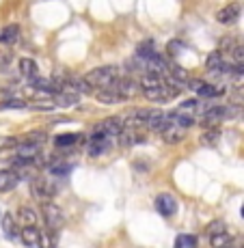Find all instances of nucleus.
<instances>
[{
    "label": "nucleus",
    "mask_w": 244,
    "mask_h": 248,
    "mask_svg": "<svg viewBox=\"0 0 244 248\" xmlns=\"http://www.w3.org/2000/svg\"><path fill=\"white\" fill-rule=\"evenodd\" d=\"M31 108L33 110H54L56 102L54 99H48V102H35V104H31Z\"/></svg>",
    "instance_id": "obj_38"
},
{
    "label": "nucleus",
    "mask_w": 244,
    "mask_h": 248,
    "mask_svg": "<svg viewBox=\"0 0 244 248\" xmlns=\"http://www.w3.org/2000/svg\"><path fill=\"white\" fill-rule=\"evenodd\" d=\"M13 154L17 158H24V160H37L41 155V145H35V142H28V140H20L13 149Z\"/></svg>",
    "instance_id": "obj_11"
},
{
    "label": "nucleus",
    "mask_w": 244,
    "mask_h": 248,
    "mask_svg": "<svg viewBox=\"0 0 244 248\" xmlns=\"http://www.w3.org/2000/svg\"><path fill=\"white\" fill-rule=\"evenodd\" d=\"M223 231H227V222H225V220H212L208 225V229H205L208 237L210 235H216V233H223Z\"/></svg>",
    "instance_id": "obj_34"
},
{
    "label": "nucleus",
    "mask_w": 244,
    "mask_h": 248,
    "mask_svg": "<svg viewBox=\"0 0 244 248\" xmlns=\"http://www.w3.org/2000/svg\"><path fill=\"white\" fill-rule=\"evenodd\" d=\"M197 106H199V99H184V102L178 106V110L186 112V114H195L197 112Z\"/></svg>",
    "instance_id": "obj_36"
},
{
    "label": "nucleus",
    "mask_w": 244,
    "mask_h": 248,
    "mask_svg": "<svg viewBox=\"0 0 244 248\" xmlns=\"http://www.w3.org/2000/svg\"><path fill=\"white\" fill-rule=\"evenodd\" d=\"M233 47H236L233 39H231V37H227V39H223V41H221V47H218V50H233Z\"/></svg>",
    "instance_id": "obj_42"
},
{
    "label": "nucleus",
    "mask_w": 244,
    "mask_h": 248,
    "mask_svg": "<svg viewBox=\"0 0 244 248\" xmlns=\"http://www.w3.org/2000/svg\"><path fill=\"white\" fill-rule=\"evenodd\" d=\"M93 132H104V134H108L111 138H117L123 132V117H111L106 121H99L93 127Z\"/></svg>",
    "instance_id": "obj_9"
},
{
    "label": "nucleus",
    "mask_w": 244,
    "mask_h": 248,
    "mask_svg": "<svg viewBox=\"0 0 244 248\" xmlns=\"http://www.w3.org/2000/svg\"><path fill=\"white\" fill-rule=\"evenodd\" d=\"M26 99L22 97H9L4 102H0V110H9V108H26Z\"/></svg>",
    "instance_id": "obj_33"
},
{
    "label": "nucleus",
    "mask_w": 244,
    "mask_h": 248,
    "mask_svg": "<svg viewBox=\"0 0 244 248\" xmlns=\"http://www.w3.org/2000/svg\"><path fill=\"white\" fill-rule=\"evenodd\" d=\"M17 216L24 225H37V212L31 207H20L17 209Z\"/></svg>",
    "instance_id": "obj_30"
},
{
    "label": "nucleus",
    "mask_w": 244,
    "mask_h": 248,
    "mask_svg": "<svg viewBox=\"0 0 244 248\" xmlns=\"http://www.w3.org/2000/svg\"><path fill=\"white\" fill-rule=\"evenodd\" d=\"M175 248H197V237L188 235V233H181L175 240Z\"/></svg>",
    "instance_id": "obj_31"
},
{
    "label": "nucleus",
    "mask_w": 244,
    "mask_h": 248,
    "mask_svg": "<svg viewBox=\"0 0 244 248\" xmlns=\"http://www.w3.org/2000/svg\"><path fill=\"white\" fill-rule=\"evenodd\" d=\"M24 140L35 142V145H46V142H48V134L44 130H33V132H28V134L24 136Z\"/></svg>",
    "instance_id": "obj_32"
},
{
    "label": "nucleus",
    "mask_w": 244,
    "mask_h": 248,
    "mask_svg": "<svg viewBox=\"0 0 244 248\" xmlns=\"http://www.w3.org/2000/svg\"><path fill=\"white\" fill-rule=\"evenodd\" d=\"M56 192H59V186L48 177H35L31 181V194L41 203L52 201L56 197Z\"/></svg>",
    "instance_id": "obj_2"
},
{
    "label": "nucleus",
    "mask_w": 244,
    "mask_h": 248,
    "mask_svg": "<svg viewBox=\"0 0 244 248\" xmlns=\"http://www.w3.org/2000/svg\"><path fill=\"white\" fill-rule=\"evenodd\" d=\"M95 99H98L99 104H104V106H114V104L126 102V99H123V95L119 93L117 89H113V87H108V89H95Z\"/></svg>",
    "instance_id": "obj_12"
},
{
    "label": "nucleus",
    "mask_w": 244,
    "mask_h": 248,
    "mask_svg": "<svg viewBox=\"0 0 244 248\" xmlns=\"http://www.w3.org/2000/svg\"><path fill=\"white\" fill-rule=\"evenodd\" d=\"M87 151H89V155H93V158L111 151V136L104 134V132H91V136L87 140Z\"/></svg>",
    "instance_id": "obj_5"
},
{
    "label": "nucleus",
    "mask_w": 244,
    "mask_h": 248,
    "mask_svg": "<svg viewBox=\"0 0 244 248\" xmlns=\"http://www.w3.org/2000/svg\"><path fill=\"white\" fill-rule=\"evenodd\" d=\"M113 89H117L119 93L123 95V99H134L138 97V93H143V87H141V80H134L130 76H121L117 82L113 84Z\"/></svg>",
    "instance_id": "obj_6"
},
{
    "label": "nucleus",
    "mask_w": 244,
    "mask_h": 248,
    "mask_svg": "<svg viewBox=\"0 0 244 248\" xmlns=\"http://www.w3.org/2000/svg\"><path fill=\"white\" fill-rule=\"evenodd\" d=\"M17 69H20V74H22L26 80L35 78V76H39V65H37L35 59H26V56H24V59L17 61Z\"/></svg>",
    "instance_id": "obj_20"
},
{
    "label": "nucleus",
    "mask_w": 244,
    "mask_h": 248,
    "mask_svg": "<svg viewBox=\"0 0 244 248\" xmlns=\"http://www.w3.org/2000/svg\"><path fill=\"white\" fill-rule=\"evenodd\" d=\"M52 99H54L56 106H61V108H74L80 104V93H76V91H71V89H61Z\"/></svg>",
    "instance_id": "obj_13"
},
{
    "label": "nucleus",
    "mask_w": 244,
    "mask_h": 248,
    "mask_svg": "<svg viewBox=\"0 0 244 248\" xmlns=\"http://www.w3.org/2000/svg\"><path fill=\"white\" fill-rule=\"evenodd\" d=\"M56 231L54 229H48V231H41L39 235V248H54L56 246Z\"/></svg>",
    "instance_id": "obj_28"
},
{
    "label": "nucleus",
    "mask_w": 244,
    "mask_h": 248,
    "mask_svg": "<svg viewBox=\"0 0 244 248\" xmlns=\"http://www.w3.org/2000/svg\"><path fill=\"white\" fill-rule=\"evenodd\" d=\"M0 225H2V231L4 235L9 237V240H17L20 237V229H17V220L13 218V214H2V220H0Z\"/></svg>",
    "instance_id": "obj_18"
},
{
    "label": "nucleus",
    "mask_w": 244,
    "mask_h": 248,
    "mask_svg": "<svg viewBox=\"0 0 244 248\" xmlns=\"http://www.w3.org/2000/svg\"><path fill=\"white\" fill-rule=\"evenodd\" d=\"M158 54V50H156V41L154 39H145V41H141V44L136 46V59H141V61H149V59H154V56Z\"/></svg>",
    "instance_id": "obj_21"
},
{
    "label": "nucleus",
    "mask_w": 244,
    "mask_h": 248,
    "mask_svg": "<svg viewBox=\"0 0 244 248\" xmlns=\"http://www.w3.org/2000/svg\"><path fill=\"white\" fill-rule=\"evenodd\" d=\"M11 59H13V56H11V52H7V50H2V52H0V69H7L9 67V63H11Z\"/></svg>",
    "instance_id": "obj_40"
},
{
    "label": "nucleus",
    "mask_w": 244,
    "mask_h": 248,
    "mask_svg": "<svg viewBox=\"0 0 244 248\" xmlns=\"http://www.w3.org/2000/svg\"><path fill=\"white\" fill-rule=\"evenodd\" d=\"M166 76H171V78H175L178 82H181L186 87V82L190 80V74L186 71L181 65H178V63H169V71H166Z\"/></svg>",
    "instance_id": "obj_26"
},
{
    "label": "nucleus",
    "mask_w": 244,
    "mask_h": 248,
    "mask_svg": "<svg viewBox=\"0 0 244 248\" xmlns=\"http://www.w3.org/2000/svg\"><path fill=\"white\" fill-rule=\"evenodd\" d=\"M231 52H233V63H244V46H236Z\"/></svg>",
    "instance_id": "obj_41"
},
{
    "label": "nucleus",
    "mask_w": 244,
    "mask_h": 248,
    "mask_svg": "<svg viewBox=\"0 0 244 248\" xmlns=\"http://www.w3.org/2000/svg\"><path fill=\"white\" fill-rule=\"evenodd\" d=\"M199 140L205 147H216V142L221 140V130L218 127H203V134L199 136Z\"/></svg>",
    "instance_id": "obj_25"
},
{
    "label": "nucleus",
    "mask_w": 244,
    "mask_h": 248,
    "mask_svg": "<svg viewBox=\"0 0 244 248\" xmlns=\"http://www.w3.org/2000/svg\"><path fill=\"white\" fill-rule=\"evenodd\" d=\"M41 216H44L48 229H54V231H59V229L65 225L63 209H61L56 203H52V201H46L44 205H41Z\"/></svg>",
    "instance_id": "obj_4"
},
{
    "label": "nucleus",
    "mask_w": 244,
    "mask_h": 248,
    "mask_svg": "<svg viewBox=\"0 0 244 248\" xmlns=\"http://www.w3.org/2000/svg\"><path fill=\"white\" fill-rule=\"evenodd\" d=\"M121 76H123V69L117 67V65H102V67L87 71L84 78H87V82L93 89H108V87H113Z\"/></svg>",
    "instance_id": "obj_1"
},
{
    "label": "nucleus",
    "mask_w": 244,
    "mask_h": 248,
    "mask_svg": "<svg viewBox=\"0 0 244 248\" xmlns=\"http://www.w3.org/2000/svg\"><path fill=\"white\" fill-rule=\"evenodd\" d=\"M240 214H242V218H244V203H242V209H240Z\"/></svg>",
    "instance_id": "obj_43"
},
{
    "label": "nucleus",
    "mask_w": 244,
    "mask_h": 248,
    "mask_svg": "<svg viewBox=\"0 0 244 248\" xmlns=\"http://www.w3.org/2000/svg\"><path fill=\"white\" fill-rule=\"evenodd\" d=\"M225 248H233V244H231V246H225Z\"/></svg>",
    "instance_id": "obj_44"
},
{
    "label": "nucleus",
    "mask_w": 244,
    "mask_h": 248,
    "mask_svg": "<svg viewBox=\"0 0 244 248\" xmlns=\"http://www.w3.org/2000/svg\"><path fill=\"white\" fill-rule=\"evenodd\" d=\"M184 47H186V46L181 44V41H178V39H175V41H169V44H166V54L175 59V56H179L181 52H184Z\"/></svg>",
    "instance_id": "obj_37"
},
{
    "label": "nucleus",
    "mask_w": 244,
    "mask_h": 248,
    "mask_svg": "<svg viewBox=\"0 0 244 248\" xmlns=\"http://www.w3.org/2000/svg\"><path fill=\"white\" fill-rule=\"evenodd\" d=\"M48 170H50V175H69L71 166L63 164V162H52V164L48 166Z\"/></svg>",
    "instance_id": "obj_35"
},
{
    "label": "nucleus",
    "mask_w": 244,
    "mask_h": 248,
    "mask_svg": "<svg viewBox=\"0 0 244 248\" xmlns=\"http://www.w3.org/2000/svg\"><path fill=\"white\" fill-rule=\"evenodd\" d=\"M223 63H225L223 61V50H212L208 56H205V69H208L210 74L218 76V69H221Z\"/></svg>",
    "instance_id": "obj_23"
},
{
    "label": "nucleus",
    "mask_w": 244,
    "mask_h": 248,
    "mask_svg": "<svg viewBox=\"0 0 244 248\" xmlns=\"http://www.w3.org/2000/svg\"><path fill=\"white\" fill-rule=\"evenodd\" d=\"M242 102H244V99H242Z\"/></svg>",
    "instance_id": "obj_45"
},
{
    "label": "nucleus",
    "mask_w": 244,
    "mask_h": 248,
    "mask_svg": "<svg viewBox=\"0 0 244 248\" xmlns=\"http://www.w3.org/2000/svg\"><path fill=\"white\" fill-rule=\"evenodd\" d=\"M20 181H22L20 175H17L13 169L0 170V192H11V190H16Z\"/></svg>",
    "instance_id": "obj_14"
},
{
    "label": "nucleus",
    "mask_w": 244,
    "mask_h": 248,
    "mask_svg": "<svg viewBox=\"0 0 244 248\" xmlns=\"http://www.w3.org/2000/svg\"><path fill=\"white\" fill-rule=\"evenodd\" d=\"M233 244V237L229 235L227 231L216 233V235H210V246L212 248H225V246H231Z\"/></svg>",
    "instance_id": "obj_27"
},
{
    "label": "nucleus",
    "mask_w": 244,
    "mask_h": 248,
    "mask_svg": "<svg viewBox=\"0 0 244 248\" xmlns=\"http://www.w3.org/2000/svg\"><path fill=\"white\" fill-rule=\"evenodd\" d=\"M169 125V117H166V112H162V110H151L149 114V119H147V130H151V132H158L160 134L164 127Z\"/></svg>",
    "instance_id": "obj_15"
},
{
    "label": "nucleus",
    "mask_w": 244,
    "mask_h": 248,
    "mask_svg": "<svg viewBox=\"0 0 244 248\" xmlns=\"http://www.w3.org/2000/svg\"><path fill=\"white\" fill-rule=\"evenodd\" d=\"M242 11H244L242 2H229L216 13V20H218V24H223V26H231V24H236L240 20Z\"/></svg>",
    "instance_id": "obj_7"
},
{
    "label": "nucleus",
    "mask_w": 244,
    "mask_h": 248,
    "mask_svg": "<svg viewBox=\"0 0 244 248\" xmlns=\"http://www.w3.org/2000/svg\"><path fill=\"white\" fill-rule=\"evenodd\" d=\"M160 136H162V140H164L166 145H178V142H181L186 138V130L181 125H178V123L169 121V125L160 132Z\"/></svg>",
    "instance_id": "obj_10"
},
{
    "label": "nucleus",
    "mask_w": 244,
    "mask_h": 248,
    "mask_svg": "<svg viewBox=\"0 0 244 248\" xmlns=\"http://www.w3.org/2000/svg\"><path fill=\"white\" fill-rule=\"evenodd\" d=\"M78 138H80L78 132L59 134V136H54V147H56V149H69V147H74L76 142H78Z\"/></svg>",
    "instance_id": "obj_24"
},
{
    "label": "nucleus",
    "mask_w": 244,
    "mask_h": 248,
    "mask_svg": "<svg viewBox=\"0 0 244 248\" xmlns=\"http://www.w3.org/2000/svg\"><path fill=\"white\" fill-rule=\"evenodd\" d=\"M229 78H231V82L236 84V87H242L244 84V63H233Z\"/></svg>",
    "instance_id": "obj_29"
},
{
    "label": "nucleus",
    "mask_w": 244,
    "mask_h": 248,
    "mask_svg": "<svg viewBox=\"0 0 244 248\" xmlns=\"http://www.w3.org/2000/svg\"><path fill=\"white\" fill-rule=\"evenodd\" d=\"M205 82H208V80H201V78H193V80H188V82H186V89H188V91H193V93L197 95L199 91H201V87H203Z\"/></svg>",
    "instance_id": "obj_39"
},
{
    "label": "nucleus",
    "mask_w": 244,
    "mask_h": 248,
    "mask_svg": "<svg viewBox=\"0 0 244 248\" xmlns=\"http://www.w3.org/2000/svg\"><path fill=\"white\" fill-rule=\"evenodd\" d=\"M143 95L151 102H158V104H164V102H171L179 95V89L171 87L169 82H162V84H156V87H149V89H143Z\"/></svg>",
    "instance_id": "obj_3"
},
{
    "label": "nucleus",
    "mask_w": 244,
    "mask_h": 248,
    "mask_svg": "<svg viewBox=\"0 0 244 248\" xmlns=\"http://www.w3.org/2000/svg\"><path fill=\"white\" fill-rule=\"evenodd\" d=\"M39 235H41V231L35 225H26L20 233V240L24 242V246L35 248V246H39Z\"/></svg>",
    "instance_id": "obj_19"
},
{
    "label": "nucleus",
    "mask_w": 244,
    "mask_h": 248,
    "mask_svg": "<svg viewBox=\"0 0 244 248\" xmlns=\"http://www.w3.org/2000/svg\"><path fill=\"white\" fill-rule=\"evenodd\" d=\"M154 205H156V209L164 218H171V216H175V214H178V199H175L173 194H169V192L158 194Z\"/></svg>",
    "instance_id": "obj_8"
},
{
    "label": "nucleus",
    "mask_w": 244,
    "mask_h": 248,
    "mask_svg": "<svg viewBox=\"0 0 244 248\" xmlns=\"http://www.w3.org/2000/svg\"><path fill=\"white\" fill-rule=\"evenodd\" d=\"M227 93V87L225 84H212V82H205L203 87H201V91L197 93L199 99H216V97H223V95Z\"/></svg>",
    "instance_id": "obj_16"
},
{
    "label": "nucleus",
    "mask_w": 244,
    "mask_h": 248,
    "mask_svg": "<svg viewBox=\"0 0 244 248\" xmlns=\"http://www.w3.org/2000/svg\"><path fill=\"white\" fill-rule=\"evenodd\" d=\"M20 39V26L17 24H9V26L0 28V46H16Z\"/></svg>",
    "instance_id": "obj_17"
},
{
    "label": "nucleus",
    "mask_w": 244,
    "mask_h": 248,
    "mask_svg": "<svg viewBox=\"0 0 244 248\" xmlns=\"http://www.w3.org/2000/svg\"><path fill=\"white\" fill-rule=\"evenodd\" d=\"M166 117H169V121H173V123H178V125H181L184 130H188V127H193L195 123V114H186V112H179L178 108L175 110H171V112H166Z\"/></svg>",
    "instance_id": "obj_22"
}]
</instances>
